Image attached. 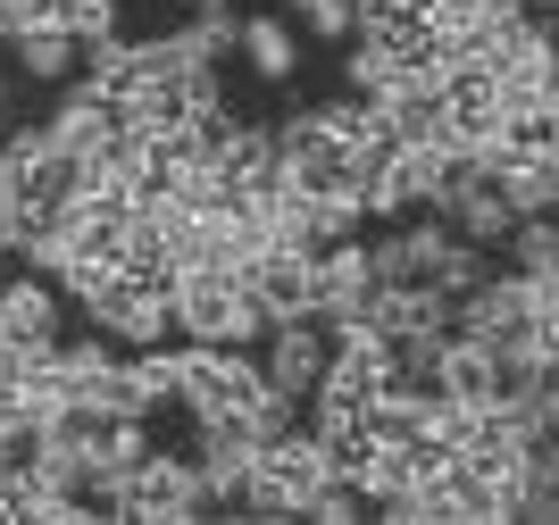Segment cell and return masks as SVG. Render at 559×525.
I'll list each match as a JSON object with an SVG mask.
<instances>
[{
	"instance_id": "1",
	"label": "cell",
	"mask_w": 559,
	"mask_h": 525,
	"mask_svg": "<svg viewBox=\"0 0 559 525\" xmlns=\"http://www.w3.org/2000/svg\"><path fill=\"white\" fill-rule=\"evenodd\" d=\"M167 325H176V343L251 350L267 334V309L251 300V284L234 267H176L167 275Z\"/></svg>"
},
{
	"instance_id": "2",
	"label": "cell",
	"mask_w": 559,
	"mask_h": 525,
	"mask_svg": "<svg viewBox=\"0 0 559 525\" xmlns=\"http://www.w3.org/2000/svg\"><path fill=\"white\" fill-rule=\"evenodd\" d=\"M117 517H142V525L210 517V501H201V467H192V451H159V442H151V458H142L134 476H126V501H117Z\"/></svg>"
},
{
	"instance_id": "3",
	"label": "cell",
	"mask_w": 559,
	"mask_h": 525,
	"mask_svg": "<svg viewBox=\"0 0 559 525\" xmlns=\"http://www.w3.org/2000/svg\"><path fill=\"white\" fill-rule=\"evenodd\" d=\"M368 300H376V267H368V242H326L309 259V318L343 334V325H368Z\"/></svg>"
},
{
	"instance_id": "4",
	"label": "cell",
	"mask_w": 559,
	"mask_h": 525,
	"mask_svg": "<svg viewBox=\"0 0 559 525\" xmlns=\"http://www.w3.org/2000/svg\"><path fill=\"white\" fill-rule=\"evenodd\" d=\"M251 359H259V375H267V392H284V401L309 409V392H318V375H326V325L318 318H284V325H267V334L251 343Z\"/></svg>"
},
{
	"instance_id": "5",
	"label": "cell",
	"mask_w": 559,
	"mask_h": 525,
	"mask_svg": "<svg viewBox=\"0 0 559 525\" xmlns=\"http://www.w3.org/2000/svg\"><path fill=\"white\" fill-rule=\"evenodd\" d=\"M68 334V293L50 284V275H0V343H17V350H50Z\"/></svg>"
},
{
	"instance_id": "6",
	"label": "cell",
	"mask_w": 559,
	"mask_h": 525,
	"mask_svg": "<svg viewBox=\"0 0 559 525\" xmlns=\"http://www.w3.org/2000/svg\"><path fill=\"white\" fill-rule=\"evenodd\" d=\"M242 284H251V300L267 309V325L309 318V251H259L251 267H242Z\"/></svg>"
},
{
	"instance_id": "7",
	"label": "cell",
	"mask_w": 559,
	"mask_h": 525,
	"mask_svg": "<svg viewBox=\"0 0 559 525\" xmlns=\"http://www.w3.org/2000/svg\"><path fill=\"white\" fill-rule=\"evenodd\" d=\"M234 50L251 59L259 84H293V75H301V34H293V17H242L234 25Z\"/></svg>"
},
{
	"instance_id": "8",
	"label": "cell",
	"mask_w": 559,
	"mask_h": 525,
	"mask_svg": "<svg viewBox=\"0 0 559 525\" xmlns=\"http://www.w3.org/2000/svg\"><path fill=\"white\" fill-rule=\"evenodd\" d=\"M9 59H17L25 84L59 92L75 75V34H68V25H25V34H9Z\"/></svg>"
},
{
	"instance_id": "9",
	"label": "cell",
	"mask_w": 559,
	"mask_h": 525,
	"mask_svg": "<svg viewBox=\"0 0 559 525\" xmlns=\"http://www.w3.org/2000/svg\"><path fill=\"white\" fill-rule=\"evenodd\" d=\"M234 25H242L234 9H185V25H176L167 43L185 50V59H210V68H217V59L234 50Z\"/></svg>"
},
{
	"instance_id": "10",
	"label": "cell",
	"mask_w": 559,
	"mask_h": 525,
	"mask_svg": "<svg viewBox=\"0 0 559 525\" xmlns=\"http://www.w3.org/2000/svg\"><path fill=\"white\" fill-rule=\"evenodd\" d=\"M501 267H518V275H551V267H559V234H551V217H518V226L501 234Z\"/></svg>"
},
{
	"instance_id": "11",
	"label": "cell",
	"mask_w": 559,
	"mask_h": 525,
	"mask_svg": "<svg viewBox=\"0 0 559 525\" xmlns=\"http://www.w3.org/2000/svg\"><path fill=\"white\" fill-rule=\"evenodd\" d=\"M59 25L75 43H100V34H117V0H59Z\"/></svg>"
},
{
	"instance_id": "12",
	"label": "cell",
	"mask_w": 559,
	"mask_h": 525,
	"mask_svg": "<svg viewBox=\"0 0 559 525\" xmlns=\"http://www.w3.org/2000/svg\"><path fill=\"white\" fill-rule=\"evenodd\" d=\"M293 17H301L318 43H350V0H293Z\"/></svg>"
},
{
	"instance_id": "13",
	"label": "cell",
	"mask_w": 559,
	"mask_h": 525,
	"mask_svg": "<svg viewBox=\"0 0 559 525\" xmlns=\"http://www.w3.org/2000/svg\"><path fill=\"white\" fill-rule=\"evenodd\" d=\"M17 234H25V201H17V167L0 151V259H17Z\"/></svg>"
},
{
	"instance_id": "14",
	"label": "cell",
	"mask_w": 559,
	"mask_h": 525,
	"mask_svg": "<svg viewBox=\"0 0 559 525\" xmlns=\"http://www.w3.org/2000/svg\"><path fill=\"white\" fill-rule=\"evenodd\" d=\"M25 25H59V0H0V43Z\"/></svg>"
},
{
	"instance_id": "15",
	"label": "cell",
	"mask_w": 559,
	"mask_h": 525,
	"mask_svg": "<svg viewBox=\"0 0 559 525\" xmlns=\"http://www.w3.org/2000/svg\"><path fill=\"white\" fill-rule=\"evenodd\" d=\"M9 100H17V84H9V75H0V126H9Z\"/></svg>"
},
{
	"instance_id": "16",
	"label": "cell",
	"mask_w": 559,
	"mask_h": 525,
	"mask_svg": "<svg viewBox=\"0 0 559 525\" xmlns=\"http://www.w3.org/2000/svg\"><path fill=\"white\" fill-rule=\"evenodd\" d=\"M167 9H210V0H167Z\"/></svg>"
}]
</instances>
